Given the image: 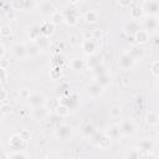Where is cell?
Wrapping results in <instances>:
<instances>
[{
  "instance_id": "obj_45",
  "label": "cell",
  "mask_w": 159,
  "mask_h": 159,
  "mask_svg": "<svg viewBox=\"0 0 159 159\" xmlns=\"http://www.w3.org/2000/svg\"><path fill=\"white\" fill-rule=\"evenodd\" d=\"M133 0H118V5L122 7V9H125V7H129L132 5Z\"/></svg>"
},
{
  "instance_id": "obj_23",
  "label": "cell",
  "mask_w": 159,
  "mask_h": 159,
  "mask_svg": "<svg viewBox=\"0 0 159 159\" xmlns=\"http://www.w3.org/2000/svg\"><path fill=\"white\" fill-rule=\"evenodd\" d=\"M27 36H29V40L31 42H35L40 36H41V31H40V25L37 24H34L29 27V31H27Z\"/></svg>"
},
{
  "instance_id": "obj_4",
  "label": "cell",
  "mask_w": 159,
  "mask_h": 159,
  "mask_svg": "<svg viewBox=\"0 0 159 159\" xmlns=\"http://www.w3.org/2000/svg\"><path fill=\"white\" fill-rule=\"evenodd\" d=\"M113 139L106 132H97L94 135V143L99 149H108L112 145Z\"/></svg>"
},
{
  "instance_id": "obj_27",
  "label": "cell",
  "mask_w": 159,
  "mask_h": 159,
  "mask_svg": "<svg viewBox=\"0 0 159 159\" xmlns=\"http://www.w3.org/2000/svg\"><path fill=\"white\" fill-rule=\"evenodd\" d=\"M26 53H27V57H36L41 53V50L35 42L30 41V43L26 45Z\"/></svg>"
},
{
  "instance_id": "obj_36",
  "label": "cell",
  "mask_w": 159,
  "mask_h": 159,
  "mask_svg": "<svg viewBox=\"0 0 159 159\" xmlns=\"http://www.w3.org/2000/svg\"><path fill=\"white\" fill-rule=\"evenodd\" d=\"M88 57H89V60L86 62V66H87L89 70H91L92 67H94L96 65H98V63L102 62V61H101V57H99L98 55H96V53L92 55V56H88Z\"/></svg>"
},
{
  "instance_id": "obj_39",
  "label": "cell",
  "mask_w": 159,
  "mask_h": 159,
  "mask_svg": "<svg viewBox=\"0 0 159 159\" xmlns=\"http://www.w3.org/2000/svg\"><path fill=\"white\" fill-rule=\"evenodd\" d=\"M91 71H92V73H93V76H97V75H102V73H106L107 72V68H106V66H104V63H98V65H96L94 67H92L91 68Z\"/></svg>"
},
{
  "instance_id": "obj_5",
  "label": "cell",
  "mask_w": 159,
  "mask_h": 159,
  "mask_svg": "<svg viewBox=\"0 0 159 159\" xmlns=\"http://www.w3.org/2000/svg\"><path fill=\"white\" fill-rule=\"evenodd\" d=\"M142 9L144 12V16H158L159 14L158 0H144Z\"/></svg>"
},
{
  "instance_id": "obj_56",
  "label": "cell",
  "mask_w": 159,
  "mask_h": 159,
  "mask_svg": "<svg viewBox=\"0 0 159 159\" xmlns=\"http://www.w3.org/2000/svg\"><path fill=\"white\" fill-rule=\"evenodd\" d=\"M0 155H1V154H0Z\"/></svg>"
},
{
  "instance_id": "obj_25",
  "label": "cell",
  "mask_w": 159,
  "mask_h": 159,
  "mask_svg": "<svg viewBox=\"0 0 159 159\" xmlns=\"http://www.w3.org/2000/svg\"><path fill=\"white\" fill-rule=\"evenodd\" d=\"M70 113H71V109H70L66 104H63V103H61V102L55 107V114H56L58 118H66V117H68Z\"/></svg>"
},
{
  "instance_id": "obj_18",
  "label": "cell",
  "mask_w": 159,
  "mask_h": 159,
  "mask_svg": "<svg viewBox=\"0 0 159 159\" xmlns=\"http://www.w3.org/2000/svg\"><path fill=\"white\" fill-rule=\"evenodd\" d=\"M39 11L42 16H51V14L55 11V6L51 1H47V0H43L40 2L39 5Z\"/></svg>"
},
{
  "instance_id": "obj_12",
  "label": "cell",
  "mask_w": 159,
  "mask_h": 159,
  "mask_svg": "<svg viewBox=\"0 0 159 159\" xmlns=\"http://www.w3.org/2000/svg\"><path fill=\"white\" fill-rule=\"evenodd\" d=\"M137 147L145 155L149 152H154V149H155V142L152 138H143V139H140L138 142V145Z\"/></svg>"
},
{
  "instance_id": "obj_7",
  "label": "cell",
  "mask_w": 159,
  "mask_h": 159,
  "mask_svg": "<svg viewBox=\"0 0 159 159\" xmlns=\"http://www.w3.org/2000/svg\"><path fill=\"white\" fill-rule=\"evenodd\" d=\"M81 51L86 56H92L97 51V41L94 39H83L81 42Z\"/></svg>"
},
{
  "instance_id": "obj_14",
  "label": "cell",
  "mask_w": 159,
  "mask_h": 159,
  "mask_svg": "<svg viewBox=\"0 0 159 159\" xmlns=\"http://www.w3.org/2000/svg\"><path fill=\"white\" fill-rule=\"evenodd\" d=\"M11 53L12 56L16 58V60H24L27 57V53H26V45L25 43H15L12 47H11Z\"/></svg>"
},
{
  "instance_id": "obj_52",
  "label": "cell",
  "mask_w": 159,
  "mask_h": 159,
  "mask_svg": "<svg viewBox=\"0 0 159 159\" xmlns=\"http://www.w3.org/2000/svg\"><path fill=\"white\" fill-rule=\"evenodd\" d=\"M5 114L2 113V111H1V108H0V119H2V117H4Z\"/></svg>"
},
{
  "instance_id": "obj_13",
  "label": "cell",
  "mask_w": 159,
  "mask_h": 159,
  "mask_svg": "<svg viewBox=\"0 0 159 159\" xmlns=\"http://www.w3.org/2000/svg\"><path fill=\"white\" fill-rule=\"evenodd\" d=\"M140 29V24H139V21L138 20H129V21H127V22H124V25H123V32L127 35V36H132L133 37V35L138 31Z\"/></svg>"
},
{
  "instance_id": "obj_46",
  "label": "cell",
  "mask_w": 159,
  "mask_h": 159,
  "mask_svg": "<svg viewBox=\"0 0 159 159\" xmlns=\"http://www.w3.org/2000/svg\"><path fill=\"white\" fill-rule=\"evenodd\" d=\"M30 89L29 88H21L20 89V92H19V94H20V97L22 98V99H26L29 96H30Z\"/></svg>"
},
{
  "instance_id": "obj_15",
  "label": "cell",
  "mask_w": 159,
  "mask_h": 159,
  "mask_svg": "<svg viewBox=\"0 0 159 159\" xmlns=\"http://www.w3.org/2000/svg\"><path fill=\"white\" fill-rule=\"evenodd\" d=\"M104 91H106V88H103L101 84H98L97 82H92L91 84H88L87 86V93L89 94V97H92V98H98V97H101L103 93H104Z\"/></svg>"
},
{
  "instance_id": "obj_40",
  "label": "cell",
  "mask_w": 159,
  "mask_h": 159,
  "mask_svg": "<svg viewBox=\"0 0 159 159\" xmlns=\"http://www.w3.org/2000/svg\"><path fill=\"white\" fill-rule=\"evenodd\" d=\"M12 34V29L7 25H4L0 27V36L1 37H10Z\"/></svg>"
},
{
  "instance_id": "obj_21",
  "label": "cell",
  "mask_w": 159,
  "mask_h": 159,
  "mask_svg": "<svg viewBox=\"0 0 159 159\" xmlns=\"http://www.w3.org/2000/svg\"><path fill=\"white\" fill-rule=\"evenodd\" d=\"M56 30V26L51 22V21H43L42 24H40V31H41V35L42 36H52L53 32Z\"/></svg>"
},
{
  "instance_id": "obj_16",
  "label": "cell",
  "mask_w": 159,
  "mask_h": 159,
  "mask_svg": "<svg viewBox=\"0 0 159 159\" xmlns=\"http://www.w3.org/2000/svg\"><path fill=\"white\" fill-rule=\"evenodd\" d=\"M133 39H134V41H135L137 45H145V43L149 42L150 35H149L143 27H140V29L133 35Z\"/></svg>"
},
{
  "instance_id": "obj_22",
  "label": "cell",
  "mask_w": 159,
  "mask_h": 159,
  "mask_svg": "<svg viewBox=\"0 0 159 159\" xmlns=\"http://www.w3.org/2000/svg\"><path fill=\"white\" fill-rule=\"evenodd\" d=\"M93 81H94V82H97L98 84H101L103 88H107V87L111 84V82H112V77L106 72V73H102V75H97V76H94V77H93Z\"/></svg>"
},
{
  "instance_id": "obj_33",
  "label": "cell",
  "mask_w": 159,
  "mask_h": 159,
  "mask_svg": "<svg viewBox=\"0 0 159 159\" xmlns=\"http://www.w3.org/2000/svg\"><path fill=\"white\" fill-rule=\"evenodd\" d=\"M106 133L112 138V139H117L120 135V130H119V125L118 124H112L109 125V128L106 130Z\"/></svg>"
},
{
  "instance_id": "obj_37",
  "label": "cell",
  "mask_w": 159,
  "mask_h": 159,
  "mask_svg": "<svg viewBox=\"0 0 159 159\" xmlns=\"http://www.w3.org/2000/svg\"><path fill=\"white\" fill-rule=\"evenodd\" d=\"M149 71H150V75H152L154 78H158V77H159V61H158V60H154V61L150 63Z\"/></svg>"
},
{
  "instance_id": "obj_30",
  "label": "cell",
  "mask_w": 159,
  "mask_h": 159,
  "mask_svg": "<svg viewBox=\"0 0 159 159\" xmlns=\"http://www.w3.org/2000/svg\"><path fill=\"white\" fill-rule=\"evenodd\" d=\"M51 22L55 25V26H58L61 24H63V12L62 11H58V10H55L52 14H51Z\"/></svg>"
},
{
  "instance_id": "obj_51",
  "label": "cell",
  "mask_w": 159,
  "mask_h": 159,
  "mask_svg": "<svg viewBox=\"0 0 159 159\" xmlns=\"http://www.w3.org/2000/svg\"><path fill=\"white\" fill-rule=\"evenodd\" d=\"M5 52H6V50H5V46H4L2 43H0V58L5 56Z\"/></svg>"
},
{
  "instance_id": "obj_1",
  "label": "cell",
  "mask_w": 159,
  "mask_h": 159,
  "mask_svg": "<svg viewBox=\"0 0 159 159\" xmlns=\"http://www.w3.org/2000/svg\"><path fill=\"white\" fill-rule=\"evenodd\" d=\"M118 125H119L120 135H123V137H132V135H134V134L137 133V130H138L137 123H135L133 119H129V118L122 119Z\"/></svg>"
},
{
  "instance_id": "obj_6",
  "label": "cell",
  "mask_w": 159,
  "mask_h": 159,
  "mask_svg": "<svg viewBox=\"0 0 159 159\" xmlns=\"http://www.w3.org/2000/svg\"><path fill=\"white\" fill-rule=\"evenodd\" d=\"M158 27H159V22H158V16H144L143 20V29L149 34H157L158 32Z\"/></svg>"
},
{
  "instance_id": "obj_11",
  "label": "cell",
  "mask_w": 159,
  "mask_h": 159,
  "mask_svg": "<svg viewBox=\"0 0 159 159\" xmlns=\"http://www.w3.org/2000/svg\"><path fill=\"white\" fill-rule=\"evenodd\" d=\"M80 21V14L75 9H70L66 12H63V22L68 26H76Z\"/></svg>"
},
{
  "instance_id": "obj_38",
  "label": "cell",
  "mask_w": 159,
  "mask_h": 159,
  "mask_svg": "<svg viewBox=\"0 0 159 159\" xmlns=\"http://www.w3.org/2000/svg\"><path fill=\"white\" fill-rule=\"evenodd\" d=\"M11 7L15 11H25V0H11Z\"/></svg>"
},
{
  "instance_id": "obj_26",
  "label": "cell",
  "mask_w": 159,
  "mask_h": 159,
  "mask_svg": "<svg viewBox=\"0 0 159 159\" xmlns=\"http://www.w3.org/2000/svg\"><path fill=\"white\" fill-rule=\"evenodd\" d=\"M129 15H130V19L132 20H142L144 17V12H143V9H142V5H134L130 11H129Z\"/></svg>"
},
{
  "instance_id": "obj_44",
  "label": "cell",
  "mask_w": 159,
  "mask_h": 159,
  "mask_svg": "<svg viewBox=\"0 0 159 159\" xmlns=\"http://www.w3.org/2000/svg\"><path fill=\"white\" fill-rule=\"evenodd\" d=\"M36 6V0H25V11H30L35 9Z\"/></svg>"
},
{
  "instance_id": "obj_9",
  "label": "cell",
  "mask_w": 159,
  "mask_h": 159,
  "mask_svg": "<svg viewBox=\"0 0 159 159\" xmlns=\"http://www.w3.org/2000/svg\"><path fill=\"white\" fill-rule=\"evenodd\" d=\"M9 145L12 150H25L27 148V142L21 139L19 133H15L9 138Z\"/></svg>"
},
{
  "instance_id": "obj_35",
  "label": "cell",
  "mask_w": 159,
  "mask_h": 159,
  "mask_svg": "<svg viewBox=\"0 0 159 159\" xmlns=\"http://www.w3.org/2000/svg\"><path fill=\"white\" fill-rule=\"evenodd\" d=\"M81 132H82V134L84 135V137H91V135H93V133H94V127L91 124V123H84L83 125H82V129H81Z\"/></svg>"
},
{
  "instance_id": "obj_3",
  "label": "cell",
  "mask_w": 159,
  "mask_h": 159,
  "mask_svg": "<svg viewBox=\"0 0 159 159\" xmlns=\"http://www.w3.org/2000/svg\"><path fill=\"white\" fill-rule=\"evenodd\" d=\"M53 134L57 139H61V140H67L72 137L73 134V129L71 125L68 124H58L55 130H53Z\"/></svg>"
},
{
  "instance_id": "obj_41",
  "label": "cell",
  "mask_w": 159,
  "mask_h": 159,
  "mask_svg": "<svg viewBox=\"0 0 159 159\" xmlns=\"http://www.w3.org/2000/svg\"><path fill=\"white\" fill-rule=\"evenodd\" d=\"M19 135H20V138L24 139L25 142H30L31 138H32V134H31V132H30L29 129H21V130L19 132Z\"/></svg>"
},
{
  "instance_id": "obj_19",
  "label": "cell",
  "mask_w": 159,
  "mask_h": 159,
  "mask_svg": "<svg viewBox=\"0 0 159 159\" xmlns=\"http://www.w3.org/2000/svg\"><path fill=\"white\" fill-rule=\"evenodd\" d=\"M144 122H145V124L148 127H152V128L158 127V124H159V116H158V113L154 112V111H149L145 114V117H144Z\"/></svg>"
},
{
  "instance_id": "obj_43",
  "label": "cell",
  "mask_w": 159,
  "mask_h": 159,
  "mask_svg": "<svg viewBox=\"0 0 159 159\" xmlns=\"http://www.w3.org/2000/svg\"><path fill=\"white\" fill-rule=\"evenodd\" d=\"M91 35H92V39H94L96 41H98V40L102 39V36H103V31L99 30V29H94V30L91 31Z\"/></svg>"
},
{
  "instance_id": "obj_34",
  "label": "cell",
  "mask_w": 159,
  "mask_h": 159,
  "mask_svg": "<svg viewBox=\"0 0 159 159\" xmlns=\"http://www.w3.org/2000/svg\"><path fill=\"white\" fill-rule=\"evenodd\" d=\"M108 114L111 118H119L122 114V108L118 104H112L108 109Z\"/></svg>"
},
{
  "instance_id": "obj_50",
  "label": "cell",
  "mask_w": 159,
  "mask_h": 159,
  "mask_svg": "<svg viewBox=\"0 0 159 159\" xmlns=\"http://www.w3.org/2000/svg\"><path fill=\"white\" fill-rule=\"evenodd\" d=\"M6 80V70L0 68V82H4Z\"/></svg>"
},
{
  "instance_id": "obj_24",
  "label": "cell",
  "mask_w": 159,
  "mask_h": 159,
  "mask_svg": "<svg viewBox=\"0 0 159 159\" xmlns=\"http://www.w3.org/2000/svg\"><path fill=\"white\" fill-rule=\"evenodd\" d=\"M70 67L73 70V71H77V72H82L84 71L86 68V62L84 60L80 58V57H76V58H72L70 61Z\"/></svg>"
},
{
  "instance_id": "obj_2",
  "label": "cell",
  "mask_w": 159,
  "mask_h": 159,
  "mask_svg": "<svg viewBox=\"0 0 159 159\" xmlns=\"http://www.w3.org/2000/svg\"><path fill=\"white\" fill-rule=\"evenodd\" d=\"M135 63H137V61H135L128 52H123V53H120L119 57H118V66H119V68L123 70V71H129V70H132V68L135 66Z\"/></svg>"
},
{
  "instance_id": "obj_47",
  "label": "cell",
  "mask_w": 159,
  "mask_h": 159,
  "mask_svg": "<svg viewBox=\"0 0 159 159\" xmlns=\"http://www.w3.org/2000/svg\"><path fill=\"white\" fill-rule=\"evenodd\" d=\"M68 43H70L71 46L77 45V43H78V37H77L76 35H70V36H68Z\"/></svg>"
},
{
  "instance_id": "obj_49",
  "label": "cell",
  "mask_w": 159,
  "mask_h": 159,
  "mask_svg": "<svg viewBox=\"0 0 159 159\" xmlns=\"http://www.w3.org/2000/svg\"><path fill=\"white\" fill-rule=\"evenodd\" d=\"M6 99H7V92H6V89L0 87V102L6 101Z\"/></svg>"
},
{
  "instance_id": "obj_53",
  "label": "cell",
  "mask_w": 159,
  "mask_h": 159,
  "mask_svg": "<svg viewBox=\"0 0 159 159\" xmlns=\"http://www.w3.org/2000/svg\"><path fill=\"white\" fill-rule=\"evenodd\" d=\"M36 1H40V2H41V1H43V0H36Z\"/></svg>"
},
{
  "instance_id": "obj_54",
  "label": "cell",
  "mask_w": 159,
  "mask_h": 159,
  "mask_svg": "<svg viewBox=\"0 0 159 159\" xmlns=\"http://www.w3.org/2000/svg\"><path fill=\"white\" fill-rule=\"evenodd\" d=\"M0 145H1V142H0Z\"/></svg>"
},
{
  "instance_id": "obj_55",
  "label": "cell",
  "mask_w": 159,
  "mask_h": 159,
  "mask_svg": "<svg viewBox=\"0 0 159 159\" xmlns=\"http://www.w3.org/2000/svg\"><path fill=\"white\" fill-rule=\"evenodd\" d=\"M0 27H1V26H0Z\"/></svg>"
},
{
  "instance_id": "obj_10",
  "label": "cell",
  "mask_w": 159,
  "mask_h": 159,
  "mask_svg": "<svg viewBox=\"0 0 159 159\" xmlns=\"http://www.w3.org/2000/svg\"><path fill=\"white\" fill-rule=\"evenodd\" d=\"M60 99H61L60 102L66 104L71 111L76 109L78 107V104H80V97H78L77 93H70L67 96H62Z\"/></svg>"
},
{
  "instance_id": "obj_28",
  "label": "cell",
  "mask_w": 159,
  "mask_h": 159,
  "mask_svg": "<svg viewBox=\"0 0 159 159\" xmlns=\"http://www.w3.org/2000/svg\"><path fill=\"white\" fill-rule=\"evenodd\" d=\"M124 158L127 159H140V158H144V154L137 148H129L125 153H124Z\"/></svg>"
},
{
  "instance_id": "obj_17",
  "label": "cell",
  "mask_w": 159,
  "mask_h": 159,
  "mask_svg": "<svg viewBox=\"0 0 159 159\" xmlns=\"http://www.w3.org/2000/svg\"><path fill=\"white\" fill-rule=\"evenodd\" d=\"M127 52H128L135 61H139V60H142V58L145 57V48L142 47L140 45H134V46H132Z\"/></svg>"
},
{
  "instance_id": "obj_32",
  "label": "cell",
  "mask_w": 159,
  "mask_h": 159,
  "mask_svg": "<svg viewBox=\"0 0 159 159\" xmlns=\"http://www.w3.org/2000/svg\"><path fill=\"white\" fill-rule=\"evenodd\" d=\"M35 43L40 47L41 51H43V50H47V48L50 47V43H51V42H50V37H47V36H42V35H41V36L35 41Z\"/></svg>"
},
{
  "instance_id": "obj_20",
  "label": "cell",
  "mask_w": 159,
  "mask_h": 159,
  "mask_svg": "<svg viewBox=\"0 0 159 159\" xmlns=\"http://www.w3.org/2000/svg\"><path fill=\"white\" fill-rule=\"evenodd\" d=\"M32 117L36 120H43V119H46L48 117V109L46 108V104L45 106L36 107V108H32Z\"/></svg>"
},
{
  "instance_id": "obj_48",
  "label": "cell",
  "mask_w": 159,
  "mask_h": 159,
  "mask_svg": "<svg viewBox=\"0 0 159 159\" xmlns=\"http://www.w3.org/2000/svg\"><path fill=\"white\" fill-rule=\"evenodd\" d=\"M9 63H10L9 60H6L5 57H1L0 58V68H5L6 70L9 67Z\"/></svg>"
},
{
  "instance_id": "obj_29",
  "label": "cell",
  "mask_w": 159,
  "mask_h": 159,
  "mask_svg": "<svg viewBox=\"0 0 159 159\" xmlns=\"http://www.w3.org/2000/svg\"><path fill=\"white\" fill-rule=\"evenodd\" d=\"M83 19H84V21H86L87 24L92 25V24H96V22H97V20H98V14H97V11H94V10H88V11L84 12Z\"/></svg>"
},
{
  "instance_id": "obj_42",
  "label": "cell",
  "mask_w": 159,
  "mask_h": 159,
  "mask_svg": "<svg viewBox=\"0 0 159 159\" xmlns=\"http://www.w3.org/2000/svg\"><path fill=\"white\" fill-rule=\"evenodd\" d=\"M0 108H1V111H2V113L6 116L7 113H10L11 112V104L7 102V99L6 101H2V102H0Z\"/></svg>"
},
{
  "instance_id": "obj_8",
  "label": "cell",
  "mask_w": 159,
  "mask_h": 159,
  "mask_svg": "<svg viewBox=\"0 0 159 159\" xmlns=\"http://www.w3.org/2000/svg\"><path fill=\"white\" fill-rule=\"evenodd\" d=\"M26 101H27V104L31 108H36V107L46 104V97L41 92H32V93H30V96L26 98Z\"/></svg>"
},
{
  "instance_id": "obj_31",
  "label": "cell",
  "mask_w": 159,
  "mask_h": 159,
  "mask_svg": "<svg viewBox=\"0 0 159 159\" xmlns=\"http://www.w3.org/2000/svg\"><path fill=\"white\" fill-rule=\"evenodd\" d=\"M4 157L11 158V159H26V158H30V155L27 153H25L24 150H14L11 153L4 154Z\"/></svg>"
}]
</instances>
